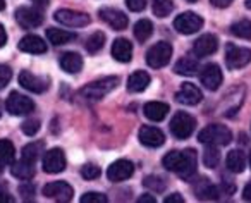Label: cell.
I'll list each match as a JSON object with an SVG mask.
<instances>
[{
    "instance_id": "36",
    "label": "cell",
    "mask_w": 251,
    "mask_h": 203,
    "mask_svg": "<svg viewBox=\"0 0 251 203\" xmlns=\"http://www.w3.org/2000/svg\"><path fill=\"white\" fill-rule=\"evenodd\" d=\"M220 162V152L215 145H208V148L203 153V164L208 169H215Z\"/></svg>"
},
{
    "instance_id": "47",
    "label": "cell",
    "mask_w": 251,
    "mask_h": 203,
    "mask_svg": "<svg viewBox=\"0 0 251 203\" xmlns=\"http://www.w3.org/2000/svg\"><path fill=\"white\" fill-rule=\"evenodd\" d=\"M243 198L246 200V202H251V182H248L246 188H244V191H243Z\"/></svg>"
},
{
    "instance_id": "23",
    "label": "cell",
    "mask_w": 251,
    "mask_h": 203,
    "mask_svg": "<svg viewBox=\"0 0 251 203\" xmlns=\"http://www.w3.org/2000/svg\"><path fill=\"white\" fill-rule=\"evenodd\" d=\"M59 62L62 71H66L67 74H77L83 69V57L77 52H66L60 57Z\"/></svg>"
},
{
    "instance_id": "54",
    "label": "cell",
    "mask_w": 251,
    "mask_h": 203,
    "mask_svg": "<svg viewBox=\"0 0 251 203\" xmlns=\"http://www.w3.org/2000/svg\"><path fill=\"white\" fill-rule=\"evenodd\" d=\"M2 112H4V105H2V100H0V117H2Z\"/></svg>"
},
{
    "instance_id": "18",
    "label": "cell",
    "mask_w": 251,
    "mask_h": 203,
    "mask_svg": "<svg viewBox=\"0 0 251 203\" xmlns=\"http://www.w3.org/2000/svg\"><path fill=\"white\" fill-rule=\"evenodd\" d=\"M203 98L200 88H196L193 83H182V86L179 88V91L176 93V100L182 105H196L200 103Z\"/></svg>"
},
{
    "instance_id": "44",
    "label": "cell",
    "mask_w": 251,
    "mask_h": 203,
    "mask_svg": "<svg viewBox=\"0 0 251 203\" xmlns=\"http://www.w3.org/2000/svg\"><path fill=\"white\" fill-rule=\"evenodd\" d=\"M164 202L165 203H182V202H184V198H182V195H179V193H174V195L167 196Z\"/></svg>"
},
{
    "instance_id": "26",
    "label": "cell",
    "mask_w": 251,
    "mask_h": 203,
    "mask_svg": "<svg viewBox=\"0 0 251 203\" xmlns=\"http://www.w3.org/2000/svg\"><path fill=\"white\" fill-rule=\"evenodd\" d=\"M226 165L230 172L234 174H241V172L246 169V157L241 150H232L227 153V158H226Z\"/></svg>"
},
{
    "instance_id": "14",
    "label": "cell",
    "mask_w": 251,
    "mask_h": 203,
    "mask_svg": "<svg viewBox=\"0 0 251 203\" xmlns=\"http://www.w3.org/2000/svg\"><path fill=\"white\" fill-rule=\"evenodd\" d=\"M66 169V155L60 148H52L43 155V171L49 174H59Z\"/></svg>"
},
{
    "instance_id": "6",
    "label": "cell",
    "mask_w": 251,
    "mask_h": 203,
    "mask_svg": "<svg viewBox=\"0 0 251 203\" xmlns=\"http://www.w3.org/2000/svg\"><path fill=\"white\" fill-rule=\"evenodd\" d=\"M172 57V45L169 42H158L147 52V62L153 69H160L169 64Z\"/></svg>"
},
{
    "instance_id": "50",
    "label": "cell",
    "mask_w": 251,
    "mask_h": 203,
    "mask_svg": "<svg viewBox=\"0 0 251 203\" xmlns=\"http://www.w3.org/2000/svg\"><path fill=\"white\" fill-rule=\"evenodd\" d=\"M36 7H47L49 5V0H31Z\"/></svg>"
},
{
    "instance_id": "38",
    "label": "cell",
    "mask_w": 251,
    "mask_h": 203,
    "mask_svg": "<svg viewBox=\"0 0 251 203\" xmlns=\"http://www.w3.org/2000/svg\"><path fill=\"white\" fill-rule=\"evenodd\" d=\"M100 174H101L100 167L95 164H86V165H83V169H81V176H83L84 179H88V181L100 178Z\"/></svg>"
},
{
    "instance_id": "48",
    "label": "cell",
    "mask_w": 251,
    "mask_h": 203,
    "mask_svg": "<svg viewBox=\"0 0 251 203\" xmlns=\"http://www.w3.org/2000/svg\"><path fill=\"white\" fill-rule=\"evenodd\" d=\"M138 202L140 203H155L157 200H155V196H151V195H145V196H141Z\"/></svg>"
},
{
    "instance_id": "43",
    "label": "cell",
    "mask_w": 251,
    "mask_h": 203,
    "mask_svg": "<svg viewBox=\"0 0 251 203\" xmlns=\"http://www.w3.org/2000/svg\"><path fill=\"white\" fill-rule=\"evenodd\" d=\"M21 195H23V198L25 200H29V198H33V195H35V186H31V184H26V186H21Z\"/></svg>"
},
{
    "instance_id": "52",
    "label": "cell",
    "mask_w": 251,
    "mask_h": 203,
    "mask_svg": "<svg viewBox=\"0 0 251 203\" xmlns=\"http://www.w3.org/2000/svg\"><path fill=\"white\" fill-rule=\"evenodd\" d=\"M244 4H246V7L251 11V0H244Z\"/></svg>"
},
{
    "instance_id": "2",
    "label": "cell",
    "mask_w": 251,
    "mask_h": 203,
    "mask_svg": "<svg viewBox=\"0 0 251 203\" xmlns=\"http://www.w3.org/2000/svg\"><path fill=\"white\" fill-rule=\"evenodd\" d=\"M119 84V77L117 76H107L101 77L98 81H93V83L86 84L84 88H81L77 97L83 102H88V103H95V102L101 100L105 95H108L115 86Z\"/></svg>"
},
{
    "instance_id": "33",
    "label": "cell",
    "mask_w": 251,
    "mask_h": 203,
    "mask_svg": "<svg viewBox=\"0 0 251 203\" xmlns=\"http://www.w3.org/2000/svg\"><path fill=\"white\" fill-rule=\"evenodd\" d=\"M103 43H105V35L101 31H95L93 35L86 40L84 49H86L88 53H97L103 49Z\"/></svg>"
},
{
    "instance_id": "5",
    "label": "cell",
    "mask_w": 251,
    "mask_h": 203,
    "mask_svg": "<svg viewBox=\"0 0 251 203\" xmlns=\"http://www.w3.org/2000/svg\"><path fill=\"white\" fill-rule=\"evenodd\" d=\"M5 110L11 116H28L35 110V102L26 95H21L18 91H12L9 98L5 100Z\"/></svg>"
},
{
    "instance_id": "10",
    "label": "cell",
    "mask_w": 251,
    "mask_h": 203,
    "mask_svg": "<svg viewBox=\"0 0 251 203\" xmlns=\"http://www.w3.org/2000/svg\"><path fill=\"white\" fill-rule=\"evenodd\" d=\"M57 23L64 26H69V28H84V26L90 25V16L84 14V12L71 11V9H60L53 14Z\"/></svg>"
},
{
    "instance_id": "42",
    "label": "cell",
    "mask_w": 251,
    "mask_h": 203,
    "mask_svg": "<svg viewBox=\"0 0 251 203\" xmlns=\"http://www.w3.org/2000/svg\"><path fill=\"white\" fill-rule=\"evenodd\" d=\"M148 0H126V5H127V9L133 12H141L145 7H147Z\"/></svg>"
},
{
    "instance_id": "22",
    "label": "cell",
    "mask_w": 251,
    "mask_h": 203,
    "mask_svg": "<svg viewBox=\"0 0 251 203\" xmlns=\"http://www.w3.org/2000/svg\"><path fill=\"white\" fill-rule=\"evenodd\" d=\"M143 112L147 116V119L153 121V123H160L167 117L169 114V105L164 102H148L143 107Z\"/></svg>"
},
{
    "instance_id": "55",
    "label": "cell",
    "mask_w": 251,
    "mask_h": 203,
    "mask_svg": "<svg viewBox=\"0 0 251 203\" xmlns=\"http://www.w3.org/2000/svg\"><path fill=\"white\" fill-rule=\"evenodd\" d=\"M186 2H189V4H195V2H198V0H186Z\"/></svg>"
},
{
    "instance_id": "34",
    "label": "cell",
    "mask_w": 251,
    "mask_h": 203,
    "mask_svg": "<svg viewBox=\"0 0 251 203\" xmlns=\"http://www.w3.org/2000/svg\"><path fill=\"white\" fill-rule=\"evenodd\" d=\"M16 158V148L9 140H0V160L5 165L12 164Z\"/></svg>"
},
{
    "instance_id": "9",
    "label": "cell",
    "mask_w": 251,
    "mask_h": 203,
    "mask_svg": "<svg viewBox=\"0 0 251 203\" xmlns=\"http://www.w3.org/2000/svg\"><path fill=\"white\" fill-rule=\"evenodd\" d=\"M14 16H16L18 25L25 29L38 28V26L43 23V19H45L43 12L40 11L38 7H19Z\"/></svg>"
},
{
    "instance_id": "3",
    "label": "cell",
    "mask_w": 251,
    "mask_h": 203,
    "mask_svg": "<svg viewBox=\"0 0 251 203\" xmlns=\"http://www.w3.org/2000/svg\"><path fill=\"white\" fill-rule=\"evenodd\" d=\"M198 140H200V143H203V145L226 147V145H229L230 141H232V133H230L226 126L212 124V126H206L205 129L200 131Z\"/></svg>"
},
{
    "instance_id": "49",
    "label": "cell",
    "mask_w": 251,
    "mask_h": 203,
    "mask_svg": "<svg viewBox=\"0 0 251 203\" xmlns=\"http://www.w3.org/2000/svg\"><path fill=\"white\" fill-rule=\"evenodd\" d=\"M4 202L12 203L14 202V198H12L11 195H7V193H0V203H4Z\"/></svg>"
},
{
    "instance_id": "37",
    "label": "cell",
    "mask_w": 251,
    "mask_h": 203,
    "mask_svg": "<svg viewBox=\"0 0 251 203\" xmlns=\"http://www.w3.org/2000/svg\"><path fill=\"white\" fill-rule=\"evenodd\" d=\"M143 184H145V188L151 189V191L162 193L165 189V186H167V182H165V179L160 178V176H148Z\"/></svg>"
},
{
    "instance_id": "31",
    "label": "cell",
    "mask_w": 251,
    "mask_h": 203,
    "mask_svg": "<svg viewBox=\"0 0 251 203\" xmlns=\"http://www.w3.org/2000/svg\"><path fill=\"white\" fill-rule=\"evenodd\" d=\"M151 35H153V25H151L150 19H141L134 25V36H136L138 42H147Z\"/></svg>"
},
{
    "instance_id": "17",
    "label": "cell",
    "mask_w": 251,
    "mask_h": 203,
    "mask_svg": "<svg viewBox=\"0 0 251 203\" xmlns=\"http://www.w3.org/2000/svg\"><path fill=\"white\" fill-rule=\"evenodd\" d=\"M138 138L148 148H158L165 143V134L155 126H143L138 133Z\"/></svg>"
},
{
    "instance_id": "27",
    "label": "cell",
    "mask_w": 251,
    "mask_h": 203,
    "mask_svg": "<svg viewBox=\"0 0 251 203\" xmlns=\"http://www.w3.org/2000/svg\"><path fill=\"white\" fill-rule=\"evenodd\" d=\"M198 69H200V64L195 57H182L174 66V73L182 74V76H195L198 73Z\"/></svg>"
},
{
    "instance_id": "53",
    "label": "cell",
    "mask_w": 251,
    "mask_h": 203,
    "mask_svg": "<svg viewBox=\"0 0 251 203\" xmlns=\"http://www.w3.org/2000/svg\"><path fill=\"white\" fill-rule=\"evenodd\" d=\"M4 162H2V160H0V174H2V172H4Z\"/></svg>"
},
{
    "instance_id": "51",
    "label": "cell",
    "mask_w": 251,
    "mask_h": 203,
    "mask_svg": "<svg viewBox=\"0 0 251 203\" xmlns=\"http://www.w3.org/2000/svg\"><path fill=\"white\" fill-rule=\"evenodd\" d=\"M4 9H5V2L4 0H0V11H4Z\"/></svg>"
},
{
    "instance_id": "11",
    "label": "cell",
    "mask_w": 251,
    "mask_h": 203,
    "mask_svg": "<svg viewBox=\"0 0 251 203\" xmlns=\"http://www.w3.org/2000/svg\"><path fill=\"white\" fill-rule=\"evenodd\" d=\"M43 195L50 200L66 203V202H69V200H73L74 189H73V186L67 184L66 181H53L43 186Z\"/></svg>"
},
{
    "instance_id": "35",
    "label": "cell",
    "mask_w": 251,
    "mask_h": 203,
    "mask_svg": "<svg viewBox=\"0 0 251 203\" xmlns=\"http://www.w3.org/2000/svg\"><path fill=\"white\" fill-rule=\"evenodd\" d=\"M153 14L157 18L164 19L174 11V2L172 0H153Z\"/></svg>"
},
{
    "instance_id": "16",
    "label": "cell",
    "mask_w": 251,
    "mask_h": 203,
    "mask_svg": "<svg viewBox=\"0 0 251 203\" xmlns=\"http://www.w3.org/2000/svg\"><path fill=\"white\" fill-rule=\"evenodd\" d=\"M19 84L25 90L31 91V93H43V91L49 90V79L36 76V74H31L29 71H23L19 74Z\"/></svg>"
},
{
    "instance_id": "1",
    "label": "cell",
    "mask_w": 251,
    "mask_h": 203,
    "mask_svg": "<svg viewBox=\"0 0 251 203\" xmlns=\"http://www.w3.org/2000/svg\"><path fill=\"white\" fill-rule=\"evenodd\" d=\"M162 164L167 171L176 172L181 178H191L196 172V153L193 150L184 152H169L164 158Z\"/></svg>"
},
{
    "instance_id": "8",
    "label": "cell",
    "mask_w": 251,
    "mask_h": 203,
    "mask_svg": "<svg viewBox=\"0 0 251 203\" xmlns=\"http://www.w3.org/2000/svg\"><path fill=\"white\" fill-rule=\"evenodd\" d=\"M203 26V19L200 18L196 12H182L181 16H177L174 21V28L177 29L181 35H195L196 31H200Z\"/></svg>"
},
{
    "instance_id": "20",
    "label": "cell",
    "mask_w": 251,
    "mask_h": 203,
    "mask_svg": "<svg viewBox=\"0 0 251 203\" xmlns=\"http://www.w3.org/2000/svg\"><path fill=\"white\" fill-rule=\"evenodd\" d=\"M112 57L119 62H129L133 59V43L127 38H117L112 43Z\"/></svg>"
},
{
    "instance_id": "21",
    "label": "cell",
    "mask_w": 251,
    "mask_h": 203,
    "mask_svg": "<svg viewBox=\"0 0 251 203\" xmlns=\"http://www.w3.org/2000/svg\"><path fill=\"white\" fill-rule=\"evenodd\" d=\"M19 50L21 52H26V53H45L47 52V43L43 42V38L36 35H26L25 38H21L19 42Z\"/></svg>"
},
{
    "instance_id": "19",
    "label": "cell",
    "mask_w": 251,
    "mask_h": 203,
    "mask_svg": "<svg viewBox=\"0 0 251 203\" xmlns=\"http://www.w3.org/2000/svg\"><path fill=\"white\" fill-rule=\"evenodd\" d=\"M219 49V40L215 35H201L193 45V52L196 57H208L217 52Z\"/></svg>"
},
{
    "instance_id": "12",
    "label": "cell",
    "mask_w": 251,
    "mask_h": 203,
    "mask_svg": "<svg viewBox=\"0 0 251 203\" xmlns=\"http://www.w3.org/2000/svg\"><path fill=\"white\" fill-rule=\"evenodd\" d=\"M98 16H100L101 21L107 23V25L110 26L112 29H115V31H122V29H126L127 25H129L127 16H126L124 12L117 11V9L103 7L98 11Z\"/></svg>"
},
{
    "instance_id": "29",
    "label": "cell",
    "mask_w": 251,
    "mask_h": 203,
    "mask_svg": "<svg viewBox=\"0 0 251 203\" xmlns=\"http://www.w3.org/2000/svg\"><path fill=\"white\" fill-rule=\"evenodd\" d=\"M42 153H45V141H33V143L26 145V147L23 148L21 158L35 164V162L42 157Z\"/></svg>"
},
{
    "instance_id": "46",
    "label": "cell",
    "mask_w": 251,
    "mask_h": 203,
    "mask_svg": "<svg viewBox=\"0 0 251 203\" xmlns=\"http://www.w3.org/2000/svg\"><path fill=\"white\" fill-rule=\"evenodd\" d=\"M5 43H7V33H5L4 26L0 25V49H2V47H5Z\"/></svg>"
},
{
    "instance_id": "24",
    "label": "cell",
    "mask_w": 251,
    "mask_h": 203,
    "mask_svg": "<svg viewBox=\"0 0 251 203\" xmlns=\"http://www.w3.org/2000/svg\"><path fill=\"white\" fill-rule=\"evenodd\" d=\"M11 174L14 176V178L21 179V181H29V179H33V176H35V164L25 160V158H21V160H18V162H12Z\"/></svg>"
},
{
    "instance_id": "45",
    "label": "cell",
    "mask_w": 251,
    "mask_h": 203,
    "mask_svg": "<svg viewBox=\"0 0 251 203\" xmlns=\"http://www.w3.org/2000/svg\"><path fill=\"white\" fill-rule=\"evenodd\" d=\"M215 7H219V9H224V7H229L230 4H232V0H210Z\"/></svg>"
},
{
    "instance_id": "41",
    "label": "cell",
    "mask_w": 251,
    "mask_h": 203,
    "mask_svg": "<svg viewBox=\"0 0 251 203\" xmlns=\"http://www.w3.org/2000/svg\"><path fill=\"white\" fill-rule=\"evenodd\" d=\"M12 79V71L9 66H4L0 64V90H4L5 86L9 84V81Z\"/></svg>"
},
{
    "instance_id": "15",
    "label": "cell",
    "mask_w": 251,
    "mask_h": 203,
    "mask_svg": "<svg viewBox=\"0 0 251 203\" xmlns=\"http://www.w3.org/2000/svg\"><path fill=\"white\" fill-rule=\"evenodd\" d=\"M200 79H201V84L210 91H215L220 88L222 84V71L217 64H208V66L203 67L201 74H200Z\"/></svg>"
},
{
    "instance_id": "28",
    "label": "cell",
    "mask_w": 251,
    "mask_h": 203,
    "mask_svg": "<svg viewBox=\"0 0 251 203\" xmlns=\"http://www.w3.org/2000/svg\"><path fill=\"white\" fill-rule=\"evenodd\" d=\"M47 38L55 47H60V45H66V43L73 42V40H76V35L71 31H66V29L49 28L47 29Z\"/></svg>"
},
{
    "instance_id": "25",
    "label": "cell",
    "mask_w": 251,
    "mask_h": 203,
    "mask_svg": "<svg viewBox=\"0 0 251 203\" xmlns=\"http://www.w3.org/2000/svg\"><path fill=\"white\" fill-rule=\"evenodd\" d=\"M148 84H150V74L145 73V71H136L127 79V90L131 93H141V91L147 90Z\"/></svg>"
},
{
    "instance_id": "40",
    "label": "cell",
    "mask_w": 251,
    "mask_h": 203,
    "mask_svg": "<svg viewBox=\"0 0 251 203\" xmlns=\"http://www.w3.org/2000/svg\"><path fill=\"white\" fill-rule=\"evenodd\" d=\"M81 202L83 203H107L108 198L103 195V193H86V195L81 196Z\"/></svg>"
},
{
    "instance_id": "30",
    "label": "cell",
    "mask_w": 251,
    "mask_h": 203,
    "mask_svg": "<svg viewBox=\"0 0 251 203\" xmlns=\"http://www.w3.org/2000/svg\"><path fill=\"white\" fill-rule=\"evenodd\" d=\"M195 195L201 200H217L219 198V189L215 188L213 184H210V181L206 179H201V181L196 184V189H195Z\"/></svg>"
},
{
    "instance_id": "32",
    "label": "cell",
    "mask_w": 251,
    "mask_h": 203,
    "mask_svg": "<svg viewBox=\"0 0 251 203\" xmlns=\"http://www.w3.org/2000/svg\"><path fill=\"white\" fill-rule=\"evenodd\" d=\"M230 33L237 38L251 40V21L250 19H241L230 26Z\"/></svg>"
},
{
    "instance_id": "13",
    "label": "cell",
    "mask_w": 251,
    "mask_h": 203,
    "mask_svg": "<svg viewBox=\"0 0 251 203\" xmlns=\"http://www.w3.org/2000/svg\"><path fill=\"white\" fill-rule=\"evenodd\" d=\"M133 174H134V164L129 160H124V158L115 160L107 171V178L112 182H122L126 179H129Z\"/></svg>"
},
{
    "instance_id": "7",
    "label": "cell",
    "mask_w": 251,
    "mask_h": 203,
    "mask_svg": "<svg viewBox=\"0 0 251 203\" xmlns=\"http://www.w3.org/2000/svg\"><path fill=\"white\" fill-rule=\"evenodd\" d=\"M226 62L229 69H241L251 62V50L237 47L234 43H227L226 47Z\"/></svg>"
},
{
    "instance_id": "56",
    "label": "cell",
    "mask_w": 251,
    "mask_h": 203,
    "mask_svg": "<svg viewBox=\"0 0 251 203\" xmlns=\"http://www.w3.org/2000/svg\"><path fill=\"white\" fill-rule=\"evenodd\" d=\"M250 165H251V153H250Z\"/></svg>"
},
{
    "instance_id": "39",
    "label": "cell",
    "mask_w": 251,
    "mask_h": 203,
    "mask_svg": "<svg viewBox=\"0 0 251 203\" xmlns=\"http://www.w3.org/2000/svg\"><path fill=\"white\" fill-rule=\"evenodd\" d=\"M21 129L26 136H35L40 131V121L38 119H28L21 124Z\"/></svg>"
},
{
    "instance_id": "4",
    "label": "cell",
    "mask_w": 251,
    "mask_h": 203,
    "mask_svg": "<svg viewBox=\"0 0 251 203\" xmlns=\"http://www.w3.org/2000/svg\"><path fill=\"white\" fill-rule=\"evenodd\" d=\"M196 127V121L188 112H176L171 119V133L177 140H186L193 134Z\"/></svg>"
}]
</instances>
